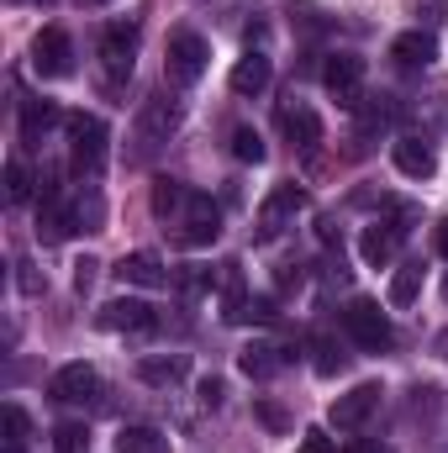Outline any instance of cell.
<instances>
[{
	"instance_id": "603a6c76",
	"label": "cell",
	"mask_w": 448,
	"mask_h": 453,
	"mask_svg": "<svg viewBox=\"0 0 448 453\" xmlns=\"http://www.w3.org/2000/svg\"><path fill=\"white\" fill-rule=\"evenodd\" d=\"M312 369H317L322 380H333V374L348 369V353H343V342H337L333 333H317V338H312Z\"/></svg>"
},
{
	"instance_id": "ac0fdd59",
	"label": "cell",
	"mask_w": 448,
	"mask_h": 453,
	"mask_svg": "<svg viewBox=\"0 0 448 453\" xmlns=\"http://www.w3.org/2000/svg\"><path fill=\"white\" fill-rule=\"evenodd\" d=\"M58 121H69V116L58 111L53 101H27V106H21V142H27V148H42L48 127H58Z\"/></svg>"
},
{
	"instance_id": "ffe728a7",
	"label": "cell",
	"mask_w": 448,
	"mask_h": 453,
	"mask_svg": "<svg viewBox=\"0 0 448 453\" xmlns=\"http://www.w3.org/2000/svg\"><path fill=\"white\" fill-rule=\"evenodd\" d=\"M396 232H390V222H375V226H364V237H359V253H364V264L369 269H385L390 258H396Z\"/></svg>"
},
{
	"instance_id": "d4e9b609",
	"label": "cell",
	"mask_w": 448,
	"mask_h": 453,
	"mask_svg": "<svg viewBox=\"0 0 448 453\" xmlns=\"http://www.w3.org/2000/svg\"><path fill=\"white\" fill-rule=\"evenodd\" d=\"M417 296H422V264H401V269H396V280H390V306H396V311H406Z\"/></svg>"
},
{
	"instance_id": "836d02e7",
	"label": "cell",
	"mask_w": 448,
	"mask_h": 453,
	"mask_svg": "<svg viewBox=\"0 0 448 453\" xmlns=\"http://www.w3.org/2000/svg\"><path fill=\"white\" fill-rule=\"evenodd\" d=\"M301 453H337V443L322 433V427H312V433L301 438Z\"/></svg>"
},
{
	"instance_id": "9c48e42d",
	"label": "cell",
	"mask_w": 448,
	"mask_h": 453,
	"mask_svg": "<svg viewBox=\"0 0 448 453\" xmlns=\"http://www.w3.org/2000/svg\"><path fill=\"white\" fill-rule=\"evenodd\" d=\"M296 211H306V190H301V185H280V190L259 206V237H264V242L280 237L285 226L296 222Z\"/></svg>"
},
{
	"instance_id": "30bf717a",
	"label": "cell",
	"mask_w": 448,
	"mask_h": 453,
	"mask_svg": "<svg viewBox=\"0 0 448 453\" xmlns=\"http://www.w3.org/2000/svg\"><path fill=\"white\" fill-rule=\"evenodd\" d=\"M116 280H121V285H137V290H164V285H169V269H164L158 253L137 248V253H127V258L116 264Z\"/></svg>"
},
{
	"instance_id": "8fae6325",
	"label": "cell",
	"mask_w": 448,
	"mask_h": 453,
	"mask_svg": "<svg viewBox=\"0 0 448 453\" xmlns=\"http://www.w3.org/2000/svg\"><path fill=\"white\" fill-rule=\"evenodd\" d=\"M101 390V374L90 369V364H64L53 380H48V395L53 401H64V406H74V401H90Z\"/></svg>"
},
{
	"instance_id": "cb8c5ba5",
	"label": "cell",
	"mask_w": 448,
	"mask_h": 453,
	"mask_svg": "<svg viewBox=\"0 0 448 453\" xmlns=\"http://www.w3.org/2000/svg\"><path fill=\"white\" fill-rule=\"evenodd\" d=\"M185 201H190V190H185L180 180H169V174H158V180H153V190H148L153 217H174V211H185Z\"/></svg>"
},
{
	"instance_id": "52a82bcc",
	"label": "cell",
	"mask_w": 448,
	"mask_h": 453,
	"mask_svg": "<svg viewBox=\"0 0 448 453\" xmlns=\"http://www.w3.org/2000/svg\"><path fill=\"white\" fill-rule=\"evenodd\" d=\"M96 327H106V333H153V327H158V317H153V306H148V301L116 296V301H106V306L96 311Z\"/></svg>"
},
{
	"instance_id": "d6a6232c",
	"label": "cell",
	"mask_w": 448,
	"mask_h": 453,
	"mask_svg": "<svg viewBox=\"0 0 448 453\" xmlns=\"http://www.w3.org/2000/svg\"><path fill=\"white\" fill-rule=\"evenodd\" d=\"M222 395H227V385L217 380V374H206V380H201V406H212V411H217V406H222Z\"/></svg>"
},
{
	"instance_id": "1f68e13d",
	"label": "cell",
	"mask_w": 448,
	"mask_h": 453,
	"mask_svg": "<svg viewBox=\"0 0 448 453\" xmlns=\"http://www.w3.org/2000/svg\"><path fill=\"white\" fill-rule=\"evenodd\" d=\"M359 116H364V127H369V132H375V127H385V121H390L385 96H380V101H364V106H359Z\"/></svg>"
},
{
	"instance_id": "d6986e66",
	"label": "cell",
	"mask_w": 448,
	"mask_h": 453,
	"mask_svg": "<svg viewBox=\"0 0 448 453\" xmlns=\"http://www.w3.org/2000/svg\"><path fill=\"white\" fill-rule=\"evenodd\" d=\"M185 369H190V364H185V353H153V358H143V364H137V380H143V385H164V390H169V385H180V380H185Z\"/></svg>"
},
{
	"instance_id": "f1b7e54d",
	"label": "cell",
	"mask_w": 448,
	"mask_h": 453,
	"mask_svg": "<svg viewBox=\"0 0 448 453\" xmlns=\"http://www.w3.org/2000/svg\"><path fill=\"white\" fill-rule=\"evenodd\" d=\"M385 211H390V232H396V237H406V232H412V226L422 222V211H417V206H412V201H390V206H385Z\"/></svg>"
},
{
	"instance_id": "8d00e7d4",
	"label": "cell",
	"mask_w": 448,
	"mask_h": 453,
	"mask_svg": "<svg viewBox=\"0 0 448 453\" xmlns=\"http://www.w3.org/2000/svg\"><path fill=\"white\" fill-rule=\"evenodd\" d=\"M343 453H390L385 443H375V438H359V443H348Z\"/></svg>"
},
{
	"instance_id": "4fadbf2b",
	"label": "cell",
	"mask_w": 448,
	"mask_h": 453,
	"mask_svg": "<svg viewBox=\"0 0 448 453\" xmlns=\"http://www.w3.org/2000/svg\"><path fill=\"white\" fill-rule=\"evenodd\" d=\"M174 127H180V101H174V96H153V101L143 106V116H137V137H143L148 148L164 142Z\"/></svg>"
},
{
	"instance_id": "44dd1931",
	"label": "cell",
	"mask_w": 448,
	"mask_h": 453,
	"mask_svg": "<svg viewBox=\"0 0 448 453\" xmlns=\"http://www.w3.org/2000/svg\"><path fill=\"white\" fill-rule=\"evenodd\" d=\"M280 364H285V353H280L274 342H248V348L237 353V369H243L248 380H269Z\"/></svg>"
},
{
	"instance_id": "3957f363",
	"label": "cell",
	"mask_w": 448,
	"mask_h": 453,
	"mask_svg": "<svg viewBox=\"0 0 448 453\" xmlns=\"http://www.w3.org/2000/svg\"><path fill=\"white\" fill-rule=\"evenodd\" d=\"M32 69H37L42 80L74 74V37H69L64 27H42V32L32 37Z\"/></svg>"
},
{
	"instance_id": "e0dca14e",
	"label": "cell",
	"mask_w": 448,
	"mask_h": 453,
	"mask_svg": "<svg viewBox=\"0 0 448 453\" xmlns=\"http://www.w3.org/2000/svg\"><path fill=\"white\" fill-rule=\"evenodd\" d=\"M269 80H274V69H269L264 53H243V58L232 64V90H237V96H264Z\"/></svg>"
},
{
	"instance_id": "8992f818",
	"label": "cell",
	"mask_w": 448,
	"mask_h": 453,
	"mask_svg": "<svg viewBox=\"0 0 448 453\" xmlns=\"http://www.w3.org/2000/svg\"><path fill=\"white\" fill-rule=\"evenodd\" d=\"M206 64H212V48H206L201 32H174L169 37V80L174 85H196L206 74Z\"/></svg>"
},
{
	"instance_id": "ba28073f",
	"label": "cell",
	"mask_w": 448,
	"mask_h": 453,
	"mask_svg": "<svg viewBox=\"0 0 448 453\" xmlns=\"http://www.w3.org/2000/svg\"><path fill=\"white\" fill-rule=\"evenodd\" d=\"M380 401H385V390L375 385V380H364V385H353L348 395H337L333 401V427L343 433H353V427H364L375 411H380Z\"/></svg>"
},
{
	"instance_id": "277c9868",
	"label": "cell",
	"mask_w": 448,
	"mask_h": 453,
	"mask_svg": "<svg viewBox=\"0 0 448 453\" xmlns=\"http://www.w3.org/2000/svg\"><path fill=\"white\" fill-rule=\"evenodd\" d=\"M64 127H69V153H74V164L96 174V169H101V158H106V137H112V132H106V121H101V116L74 111Z\"/></svg>"
},
{
	"instance_id": "9a60e30c",
	"label": "cell",
	"mask_w": 448,
	"mask_h": 453,
	"mask_svg": "<svg viewBox=\"0 0 448 453\" xmlns=\"http://www.w3.org/2000/svg\"><path fill=\"white\" fill-rule=\"evenodd\" d=\"M390 158H396V169H401V174H412V180H428V174L438 169V158H433V142H422V137H396Z\"/></svg>"
},
{
	"instance_id": "f546056e",
	"label": "cell",
	"mask_w": 448,
	"mask_h": 453,
	"mask_svg": "<svg viewBox=\"0 0 448 453\" xmlns=\"http://www.w3.org/2000/svg\"><path fill=\"white\" fill-rule=\"evenodd\" d=\"M27 411L21 406H5V449H27Z\"/></svg>"
},
{
	"instance_id": "6da1fadb",
	"label": "cell",
	"mask_w": 448,
	"mask_h": 453,
	"mask_svg": "<svg viewBox=\"0 0 448 453\" xmlns=\"http://www.w3.org/2000/svg\"><path fill=\"white\" fill-rule=\"evenodd\" d=\"M343 333L359 342L364 353H385L390 342H396V327H390V317L380 311V301H348V311H343Z\"/></svg>"
},
{
	"instance_id": "74e56055",
	"label": "cell",
	"mask_w": 448,
	"mask_h": 453,
	"mask_svg": "<svg viewBox=\"0 0 448 453\" xmlns=\"http://www.w3.org/2000/svg\"><path fill=\"white\" fill-rule=\"evenodd\" d=\"M433 242H438V253H444V258H448V217H444V222H438V232H433Z\"/></svg>"
},
{
	"instance_id": "7402d4cb",
	"label": "cell",
	"mask_w": 448,
	"mask_h": 453,
	"mask_svg": "<svg viewBox=\"0 0 448 453\" xmlns=\"http://www.w3.org/2000/svg\"><path fill=\"white\" fill-rule=\"evenodd\" d=\"M116 453H169V438H164L158 427L132 422V427H121V433H116Z\"/></svg>"
},
{
	"instance_id": "4dcf8cb0",
	"label": "cell",
	"mask_w": 448,
	"mask_h": 453,
	"mask_svg": "<svg viewBox=\"0 0 448 453\" xmlns=\"http://www.w3.org/2000/svg\"><path fill=\"white\" fill-rule=\"evenodd\" d=\"M253 417H259V422H264L269 433H285V427H290V417H285V406H274V401H259V406H253Z\"/></svg>"
},
{
	"instance_id": "60d3db41",
	"label": "cell",
	"mask_w": 448,
	"mask_h": 453,
	"mask_svg": "<svg viewBox=\"0 0 448 453\" xmlns=\"http://www.w3.org/2000/svg\"><path fill=\"white\" fill-rule=\"evenodd\" d=\"M444 296H448V280H444Z\"/></svg>"
},
{
	"instance_id": "5b68a950",
	"label": "cell",
	"mask_w": 448,
	"mask_h": 453,
	"mask_svg": "<svg viewBox=\"0 0 448 453\" xmlns=\"http://www.w3.org/2000/svg\"><path fill=\"white\" fill-rule=\"evenodd\" d=\"M322 85L337 96V106L359 111V106H364V58H359V53H333V58L322 64Z\"/></svg>"
},
{
	"instance_id": "7a4b0ae2",
	"label": "cell",
	"mask_w": 448,
	"mask_h": 453,
	"mask_svg": "<svg viewBox=\"0 0 448 453\" xmlns=\"http://www.w3.org/2000/svg\"><path fill=\"white\" fill-rule=\"evenodd\" d=\"M217 237H222V211H217V201L201 196V190H190L185 222H180V232H174V242H180V248H212Z\"/></svg>"
},
{
	"instance_id": "83f0119b",
	"label": "cell",
	"mask_w": 448,
	"mask_h": 453,
	"mask_svg": "<svg viewBox=\"0 0 448 453\" xmlns=\"http://www.w3.org/2000/svg\"><path fill=\"white\" fill-rule=\"evenodd\" d=\"M27 196H32V174H27V164H21V158H11V164H5V201H11V206H21Z\"/></svg>"
},
{
	"instance_id": "7c38bea8",
	"label": "cell",
	"mask_w": 448,
	"mask_h": 453,
	"mask_svg": "<svg viewBox=\"0 0 448 453\" xmlns=\"http://www.w3.org/2000/svg\"><path fill=\"white\" fill-rule=\"evenodd\" d=\"M132 58H137V27L132 21H116L101 32V64L112 74H132Z\"/></svg>"
},
{
	"instance_id": "f35d334b",
	"label": "cell",
	"mask_w": 448,
	"mask_h": 453,
	"mask_svg": "<svg viewBox=\"0 0 448 453\" xmlns=\"http://www.w3.org/2000/svg\"><path fill=\"white\" fill-rule=\"evenodd\" d=\"M438 353H444V358H448V333H438Z\"/></svg>"
},
{
	"instance_id": "4316f807",
	"label": "cell",
	"mask_w": 448,
	"mask_h": 453,
	"mask_svg": "<svg viewBox=\"0 0 448 453\" xmlns=\"http://www.w3.org/2000/svg\"><path fill=\"white\" fill-rule=\"evenodd\" d=\"M53 449H58V453H85V449H90L85 422H58V427H53Z\"/></svg>"
},
{
	"instance_id": "5bb4252c",
	"label": "cell",
	"mask_w": 448,
	"mask_h": 453,
	"mask_svg": "<svg viewBox=\"0 0 448 453\" xmlns=\"http://www.w3.org/2000/svg\"><path fill=\"white\" fill-rule=\"evenodd\" d=\"M280 132H285L296 148H306V153H312V148L322 142V116L312 111L306 101H290V106L280 111Z\"/></svg>"
},
{
	"instance_id": "484cf974",
	"label": "cell",
	"mask_w": 448,
	"mask_h": 453,
	"mask_svg": "<svg viewBox=\"0 0 448 453\" xmlns=\"http://www.w3.org/2000/svg\"><path fill=\"white\" fill-rule=\"evenodd\" d=\"M264 153L269 148H264V137L253 127H232V158L237 164H264Z\"/></svg>"
},
{
	"instance_id": "ab89813d",
	"label": "cell",
	"mask_w": 448,
	"mask_h": 453,
	"mask_svg": "<svg viewBox=\"0 0 448 453\" xmlns=\"http://www.w3.org/2000/svg\"><path fill=\"white\" fill-rule=\"evenodd\" d=\"M85 5H112V0H85Z\"/></svg>"
},
{
	"instance_id": "e575fe53",
	"label": "cell",
	"mask_w": 448,
	"mask_h": 453,
	"mask_svg": "<svg viewBox=\"0 0 448 453\" xmlns=\"http://www.w3.org/2000/svg\"><path fill=\"white\" fill-rule=\"evenodd\" d=\"M96 269H101L96 258H80V264H74V290H80V296H85V290L96 285Z\"/></svg>"
},
{
	"instance_id": "d590c367",
	"label": "cell",
	"mask_w": 448,
	"mask_h": 453,
	"mask_svg": "<svg viewBox=\"0 0 448 453\" xmlns=\"http://www.w3.org/2000/svg\"><path fill=\"white\" fill-rule=\"evenodd\" d=\"M412 11H417V16H428V21H438V16H444V0H428V5H422V0H412Z\"/></svg>"
},
{
	"instance_id": "2e32d148",
	"label": "cell",
	"mask_w": 448,
	"mask_h": 453,
	"mask_svg": "<svg viewBox=\"0 0 448 453\" xmlns=\"http://www.w3.org/2000/svg\"><path fill=\"white\" fill-rule=\"evenodd\" d=\"M390 58H396L401 69H428V64L438 58V42H433V32H401V37L390 42Z\"/></svg>"
}]
</instances>
